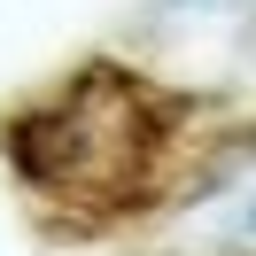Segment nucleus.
<instances>
[{
  "label": "nucleus",
  "instance_id": "f257e3e1",
  "mask_svg": "<svg viewBox=\"0 0 256 256\" xmlns=\"http://www.w3.org/2000/svg\"><path fill=\"white\" fill-rule=\"evenodd\" d=\"M171 248L178 256H256V148L218 163L194 186V202L171 225Z\"/></svg>",
  "mask_w": 256,
  "mask_h": 256
}]
</instances>
